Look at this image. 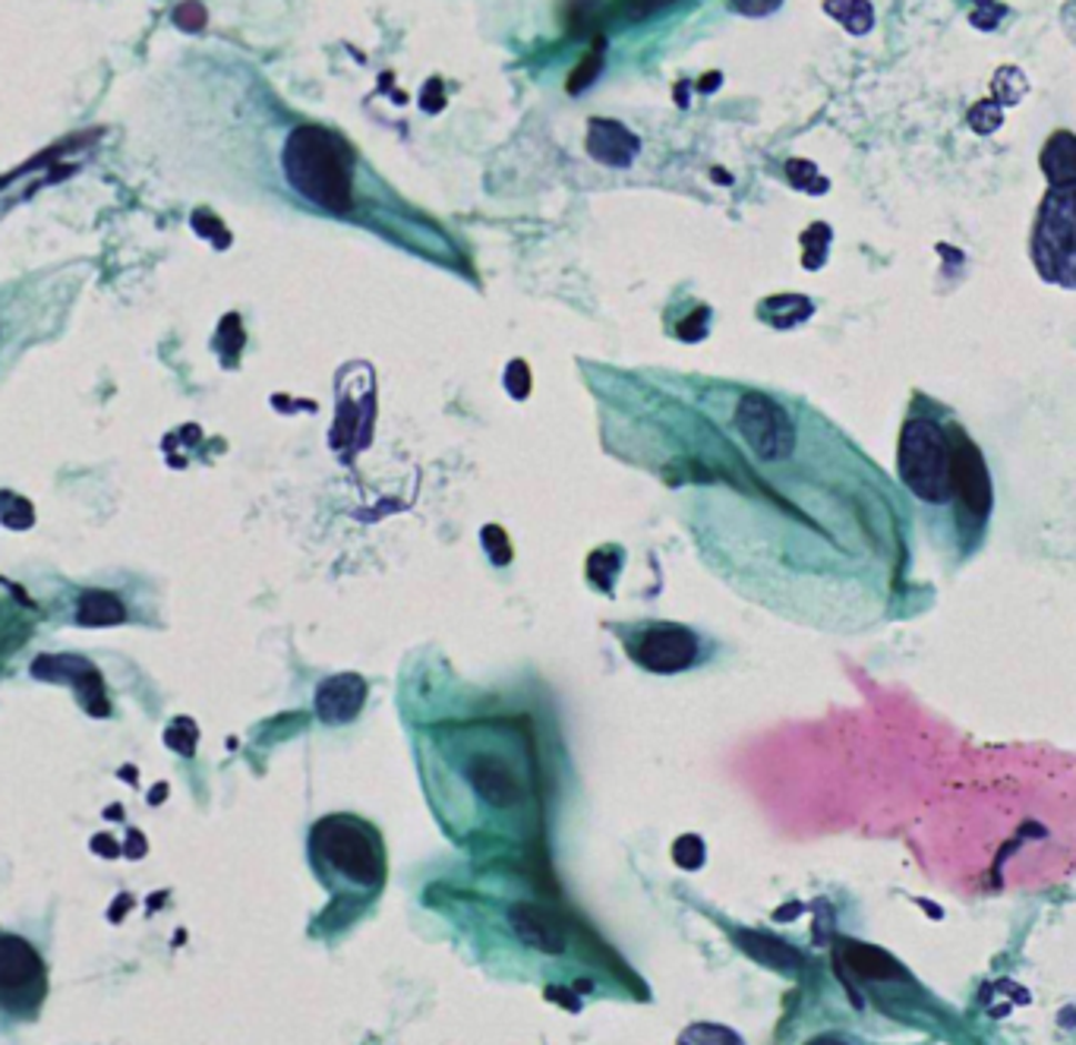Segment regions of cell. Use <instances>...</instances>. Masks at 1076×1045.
Listing matches in <instances>:
<instances>
[{
	"label": "cell",
	"mask_w": 1076,
	"mask_h": 1045,
	"mask_svg": "<svg viewBox=\"0 0 1076 1045\" xmlns=\"http://www.w3.org/2000/svg\"><path fill=\"white\" fill-rule=\"evenodd\" d=\"M32 676L44 683H67L80 692V704L92 717H108V699L99 670L77 654H41L32 661Z\"/></svg>",
	"instance_id": "obj_8"
},
{
	"label": "cell",
	"mask_w": 1076,
	"mask_h": 1045,
	"mask_svg": "<svg viewBox=\"0 0 1076 1045\" xmlns=\"http://www.w3.org/2000/svg\"><path fill=\"white\" fill-rule=\"evenodd\" d=\"M673 860L682 868H688V872L701 868V863H704V844H701V837H695V834L678 837L676 846H673Z\"/></svg>",
	"instance_id": "obj_18"
},
{
	"label": "cell",
	"mask_w": 1076,
	"mask_h": 1045,
	"mask_svg": "<svg viewBox=\"0 0 1076 1045\" xmlns=\"http://www.w3.org/2000/svg\"><path fill=\"white\" fill-rule=\"evenodd\" d=\"M897 474L925 515L928 537L954 563H966L985 541L995 486L969 430L925 392H913L899 426Z\"/></svg>",
	"instance_id": "obj_1"
},
{
	"label": "cell",
	"mask_w": 1076,
	"mask_h": 1045,
	"mask_svg": "<svg viewBox=\"0 0 1076 1045\" xmlns=\"http://www.w3.org/2000/svg\"><path fill=\"white\" fill-rule=\"evenodd\" d=\"M127 620V610L111 591H82L77 603V623L80 625H118Z\"/></svg>",
	"instance_id": "obj_15"
},
{
	"label": "cell",
	"mask_w": 1076,
	"mask_h": 1045,
	"mask_svg": "<svg viewBox=\"0 0 1076 1045\" xmlns=\"http://www.w3.org/2000/svg\"><path fill=\"white\" fill-rule=\"evenodd\" d=\"M812 313H815V303L802 298V294H777V298H767V301L757 303V316L771 322L774 329L802 325L805 320H812Z\"/></svg>",
	"instance_id": "obj_13"
},
{
	"label": "cell",
	"mask_w": 1076,
	"mask_h": 1045,
	"mask_svg": "<svg viewBox=\"0 0 1076 1045\" xmlns=\"http://www.w3.org/2000/svg\"><path fill=\"white\" fill-rule=\"evenodd\" d=\"M531 385H534V380H531V370H527V363H524V361L509 363V370H505V389H509V392H512L515 399H527Z\"/></svg>",
	"instance_id": "obj_19"
},
{
	"label": "cell",
	"mask_w": 1076,
	"mask_h": 1045,
	"mask_svg": "<svg viewBox=\"0 0 1076 1045\" xmlns=\"http://www.w3.org/2000/svg\"><path fill=\"white\" fill-rule=\"evenodd\" d=\"M509 923H512L515 935H519L524 945L534 947V951H543V954H562L565 945H569L565 925L559 923L546 906L531 904V901H519V904L509 906Z\"/></svg>",
	"instance_id": "obj_9"
},
{
	"label": "cell",
	"mask_w": 1076,
	"mask_h": 1045,
	"mask_svg": "<svg viewBox=\"0 0 1076 1045\" xmlns=\"http://www.w3.org/2000/svg\"><path fill=\"white\" fill-rule=\"evenodd\" d=\"M676 1045H745L738 1039V1033H733L730 1026L723 1024H692Z\"/></svg>",
	"instance_id": "obj_16"
},
{
	"label": "cell",
	"mask_w": 1076,
	"mask_h": 1045,
	"mask_svg": "<svg viewBox=\"0 0 1076 1045\" xmlns=\"http://www.w3.org/2000/svg\"><path fill=\"white\" fill-rule=\"evenodd\" d=\"M310 860L322 882L341 894H373L385 882L382 837L354 815H325L313 824Z\"/></svg>",
	"instance_id": "obj_2"
},
{
	"label": "cell",
	"mask_w": 1076,
	"mask_h": 1045,
	"mask_svg": "<svg viewBox=\"0 0 1076 1045\" xmlns=\"http://www.w3.org/2000/svg\"><path fill=\"white\" fill-rule=\"evenodd\" d=\"M284 174L303 200L320 205L325 212L344 215L354 205L351 193V161L344 142L325 127L306 123L298 127L284 142Z\"/></svg>",
	"instance_id": "obj_3"
},
{
	"label": "cell",
	"mask_w": 1076,
	"mask_h": 1045,
	"mask_svg": "<svg viewBox=\"0 0 1076 1045\" xmlns=\"http://www.w3.org/2000/svg\"><path fill=\"white\" fill-rule=\"evenodd\" d=\"M174 22H178L180 29H187V32H200L202 26H205V7L202 3H180L178 10H174Z\"/></svg>",
	"instance_id": "obj_22"
},
{
	"label": "cell",
	"mask_w": 1076,
	"mask_h": 1045,
	"mask_svg": "<svg viewBox=\"0 0 1076 1045\" xmlns=\"http://www.w3.org/2000/svg\"><path fill=\"white\" fill-rule=\"evenodd\" d=\"M628 654L647 673H682L704 657L701 639L678 623H647L628 639Z\"/></svg>",
	"instance_id": "obj_6"
},
{
	"label": "cell",
	"mask_w": 1076,
	"mask_h": 1045,
	"mask_svg": "<svg viewBox=\"0 0 1076 1045\" xmlns=\"http://www.w3.org/2000/svg\"><path fill=\"white\" fill-rule=\"evenodd\" d=\"M805 1045H858V1043H853L849 1036H839V1033H827V1036H815L812 1043H805Z\"/></svg>",
	"instance_id": "obj_23"
},
{
	"label": "cell",
	"mask_w": 1076,
	"mask_h": 1045,
	"mask_svg": "<svg viewBox=\"0 0 1076 1045\" xmlns=\"http://www.w3.org/2000/svg\"><path fill=\"white\" fill-rule=\"evenodd\" d=\"M738 945H742L745 954H752L757 964L774 966V969H783V973L796 969L798 961H802L793 947H786L783 942H777V938H767V935H761V932H742V935H738Z\"/></svg>",
	"instance_id": "obj_14"
},
{
	"label": "cell",
	"mask_w": 1076,
	"mask_h": 1045,
	"mask_svg": "<svg viewBox=\"0 0 1076 1045\" xmlns=\"http://www.w3.org/2000/svg\"><path fill=\"white\" fill-rule=\"evenodd\" d=\"M587 152L597 161H603V164L625 168V164H632V161L638 159L641 142L628 127H622L619 121L594 118L591 127H587Z\"/></svg>",
	"instance_id": "obj_11"
},
{
	"label": "cell",
	"mask_w": 1076,
	"mask_h": 1045,
	"mask_svg": "<svg viewBox=\"0 0 1076 1045\" xmlns=\"http://www.w3.org/2000/svg\"><path fill=\"white\" fill-rule=\"evenodd\" d=\"M423 108L430 111V108H442V96H439V82H433V96L423 89Z\"/></svg>",
	"instance_id": "obj_24"
},
{
	"label": "cell",
	"mask_w": 1076,
	"mask_h": 1045,
	"mask_svg": "<svg viewBox=\"0 0 1076 1045\" xmlns=\"http://www.w3.org/2000/svg\"><path fill=\"white\" fill-rule=\"evenodd\" d=\"M193 228L200 231L202 238H212V241L219 243V247H224V243L231 241V234L221 228V222L212 215V212H205V209H200L197 215H193Z\"/></svg>",
	"instance_id": "obj_20"
},
{
	"label": "cell",
	"mask_w": 1076,
	"mask_h": 1045,
	"mask_svg": "<svg viewBox=\"0 0 1076 1045\" xmlns=\"http://www.w3.org/2000/svg\"><path fill=\"white\" fill-rule=\"evenodd\" d=\"M363 702H366V683L358 673L329 676L316 689V714L322 724H351L363 711Z\"/></svg>",
	"instance_id": "obj_10"
},
{
	"label": "cell",
	"mask_w": 1076,
	"mask_h": 1045,
	"mask_svg": "<svg viewBox=\"0 0 1076 1045\" xmlns=\"http://www.w3.org/2000/svg\"><path fill=\"white\" fill-rule=\"evenodd\" d=\"M48 992V973L39 951L26 938L7 932L0 938V1002L7 1014L32 1017Z\"/></svg>",
	"instance_id": "obj_5"
},
{
	"label": "cell",
	"mask_w": 1076,
	"mask_h": 1045,
	"mask_svg": "<svg viewBox=\"0 0 1076 1045\" xmlns=\"http://www.w3.org/2000/svg\"><path fill=\"white\" fill-rule=\"evenodd\" d=\"M1029 257L1038 279L1064 291H1076V187L1048 190L1038 202Z\"/></svg>",
	"instance_id": "obj_4"
},
{
	"label": "cell",
	"mask_w": 1076,
	"mask_h": 1045,
	"mask_svg": "<svg viewBox=\"0 0 1076 1045\" xmlns=\"http://www.w3.org/2000/svg\"><path fill=\"white\" fill-rule=\"evenodd\" d=\"M603 36H594V48H591V54L584 58V61L572 70V77H569V92H581V89H587V82L594 80L600 73V67H603Z\"/></svg>",
	"instance_id": "obj_17"
},
{
	"label": "cell",
	"mask_w": 1076,
	"mask_h": 1045,
	"mask_svg": "<svg viewBox=\"0 0 1076 1045\" xmlns=\"http://www.w3.org/2000/svg\"><path fill=\"white\" fill-rule=\"evenodd\" d=\"M464 781L483 803L499 812H512L527 800V784L521 771L496 748H474L464 758Z\"/></svg>",
	"instance_id": "obj_7"
},
{
	"label": "cell",
	"mask_w": 1076,
	"mask_h": 1045,
	"mask_svg": "<svg viewBox=\"0 0 1076 1045\" xmlns=\"http://www.w3.org/2000/svg\"><path fill=\"white\" fill-rule=\"evenodd\" d=\"M1042 174L1048 178V190L1076 187V133L1057 130L1042 149Z\"/></svg>",
	"instance_id": "obj_12"
},
{
	"label": "cell",
	"mask_w": 1076,
	"mask_h": 1045,
	"mask_svg": "<svg viewBox=\"0 0 1076 1045\" xmlns=\"http://www.w3.org/2000/svg\"><path fill=\"white\" fill-rule=\"evenodd\" d=\"M483 546L490 550V556L496 560L499 565L502 563H509V537H505V531L502 527H496V524H490L486 531H483Z\"/></svg>",
	"instance_id": "obj_21"
}]
</instances>
